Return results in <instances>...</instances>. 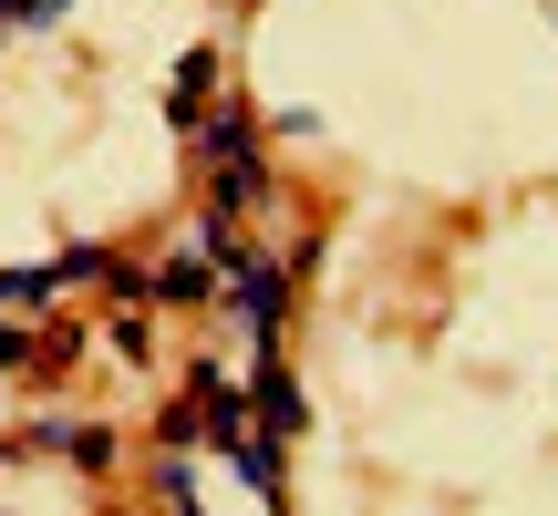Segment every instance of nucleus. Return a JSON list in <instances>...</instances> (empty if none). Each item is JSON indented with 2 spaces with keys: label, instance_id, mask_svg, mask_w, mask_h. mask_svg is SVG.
<instances>
[{
  "label": "nucleus",
  "instance_id": "f257e3e1",
  "mask_svg": "<svg viewBox=\"0 0 558 516\" xmlns=\"http://www.w3.org/2000/svg\"><path fill=\"white\" fill-rule=\"evenodd\" d=\"M228 320H239L248 341H279V320H290V269L279 258H248V248H228Z\"/></svg>",
  "mask_w": 558,
  "mask_h": 516
},
{
  "label": "nucleus",
  "instance_id": "f03ea898",
  "mask_svg": "<svg viewBox=\"0 0 558 516\" xmlns=\"http://www.w3.org/2000/svg\"><path fill=\"white\" fill-rule=\"evenodd\" d=\"M248 393H259V414H269V434H300V393H290V372H279V341L259 352V382H248Z\"/></svg>",
  "mask_w": 558,
  "mask_h": 516
},
{
  "label": "nucleus",
  "instance_id": "7ed1b4c3",
  "mask_svg": "<svg viewBox=\"0 0 558 516\" xmlns=\"http://www.w3.org/2000/svg\"><path fill=\"white\" fill-rule=\"evenodd\" d=\"M207 83H218V52H186V62H177V94H166V114H177V135H186V124H197Z\"/></svg>",
  "mask_w": 558,
  "mask_h": 516
},
{
  "label": "nucleus",
  "instance_id": "20e7f679",
  "mask_svg": "<svg viewBox=\"0 0 558 516\" xmlns=\"http://www.w3.org/2000/svg\"><path fill=\"white\" fill-rule=\"evenodd\" d=\"M207 156H259V145H248V114H218V124H207Z\"/></svg>",
  "mask_w": 558,
  "mask_h": 516
},
{
  "label": "nucleus",
  "instance_id": "39448f33",
  "mask_svg": "<svg viewBox=\"0 0 558 516\" xmlns=\"http://www.w3.org/2000/svg\"><path fill=\"white\" fill-rule=\"evenodd\" d=\"M52 11H73V0H0V32L11 21H52Z\"/></svg>",
  "mask_w": 558,
  "mask_h": 516
},
{
  "label": "nucleus",
  "instance_id": "423d86ee",
  "mask_svg": "<svg viewBox=\"0 0 558 516\" xmlns=\"http://www.w3.org/2000/svg\"><path fill=\"white\" fill-rule=\"evenodd\" d=\"M0 361H21V331H0Z\"/></svg>",
  "mask_w": 558,
  "mask_h": 516
}]
</instances>
